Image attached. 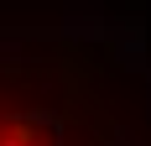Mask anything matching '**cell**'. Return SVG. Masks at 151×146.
<instances>
[{
	"label": "cell",
	"instance_id": "cell-1",
	"mask_svg": "<svg viewBox=\"0 0 151 146\" xmlns=\"http://www.w3.org/2000/svg\"><path fill=\"white\" fill-rule=\"evenodd\" d=\"M0 146H37V141H31L26 131H11V136H0Z\"/></svg>",
	"mask_w": 151,
	"mask_h": 146
}]
</instances>
